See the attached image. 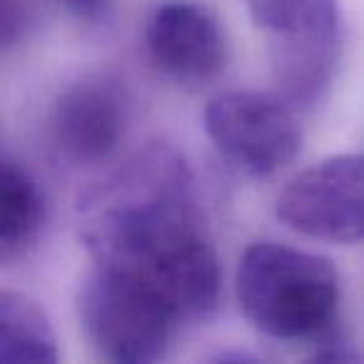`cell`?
I'll use <instances>...</instances> for the list:
<instances>
[{"mask_svg": "<svg viewBox=\"0 0 364 364\" xmlns=\"http://www.w3.org/2000/svg\"><path fill=\"white\" fill-rule=\"evenodd\" d=\"M282 95L228 90L205 107V130L215 150L250 177H269L297 160L302 125Z\"/></svg>", "mask_w": 364, "mask_h": 364, "instance_id": "5", "label": "cell"}, {"mask_svg": "<svg viewBox=\"0 0 364 364\" xmlns=\"http://www.w3.org/2000/svg\"><path fill=\"white\" fill-rule=\"evenodd\" d=\"M48 223V200L41 182L16 157L0 160V259H26L41 242Z\"/></svg>", "mask_w": 364, "mask_h": 364, "instance_id": "9", "label": "cell"}, {"mask_svg": "<svg viewBox=\"0 0 364 364\" xmlns=\"http://www.w3.org/2000/svg\"><path fill=\"white\" fill-rule=\"evenodd\" d=\"M38 21L36 0H0V43L3 50L18 48L33 31Z\"/></svg>", "mask_w": 364, "mask_h": 364, "instance_id": "11", "label": "cell"}, {"mask_svg": "<svg viewBox=\"0 0 364 364\" xmlns=\"http://www.w3.org/2000/svg\"><path fill=\"white\" fill-rule=\"evenodd\" d=\"M235 294L245 319L277 342L314 349L342 329V282L334 264L292 245H250L237 264Z\"/></svg>", "mask_w": 364, "mask_h": 364, "instance_id": "2", "label": "cell"}, {"mask_svg": "<svg viewBox=\"0 0 364 364\" xmlns=\"http://www.w3.org/2000/svg\"><path fill=\"white\" fill-rule=\"evenodd\" d=\"M92 262L147 277L185 324L208 322L223 297V267L180 150L147 142L107 162L75 200Z\"/></svg>", "mask_w": 364, "mask_h": 364, "instance_id": "1", "label": "cell"}, {"mask_svg": "<svg viewBox=\"0 0 364 364\" xmlns=\"http://www.w3.org/2000/svg\"><path fill=\"white\" fill-rule=\"evenodd\" d=\"M58 337L46 309L23 292L0 294V359L3 362H58Z\"/></svg>", "mask_w": 364, "mask_h": 364, "instance_id": "10", "label": "cell"}, {"mask_svg": "<svg viewBox=\"0 0 364 364\" xmlns=\"http://www.w3.org/2000/svg\"><path fill=\"white\" fill-rule=\"evenodd\" d=\"M130 127V97L117 77L85 75L55 97L48 137L63 162L105 167L117 157Z\"/></svg>", "mask_w": 364, "mask_h": 364, "instance_id": "7", "label": "cell"}, {"mask_svg": "<svg viewBox=\"0 0 364 364\" xmlns=\"http://www.w3.org/2000/svg\"><path fill=\"white\" fill-rule=\"evenodd\" d=\"M77 317L90 347L115 364L160 362L185 327L150 279L97 262L77 294Z\"/></svg>", "mask_w": 364, "mask_h": 364, "instance_id": "3", "label": "cell"}, {"mask_svg": "<svg viewBox=\"0 0 364 364\" xmlns=\"http://www.w3.org/2000/svg\"><path fill=\"white\" fill-rule=\"evenodd\" d=\"M152 65L185 87L210 85L228 65V38L220 21L195 0H162L145 23Z\"/></svg>", "mask_w": 364, "mask_h": 364, "instance_id": "8", "label": "cell"}, {"mask_svg": "<svg viewBox=\"0 0 364 364\" xmlns=\"http://www.w3.org/2000/svg\"><path fill=\"white\" fill-rule=\"evenodd\" d=\"M70 18L85 26H105L112 18L115 0H58Z\"/></svg>", "mask_w": 364, "mask_h": 364, "instance_id": "12", "label": "cell"}, {"mask_svg": "<svg viewBox=\"0 0 364 364\" xmlns=\"http://www.w3.org/2000/svg\"><path fill=\"white\" fill-rule=\"evenodd\" d=\"M252 23L267 36L277 92L297 110L319 107L342 60L337 0H245Z\"/></svg>", "mask_w": 364, "mask_h": 364, "instance_id": "4", "label": "cell"}, {"mask_svg": "<svg viewBox=\"0 0 364 364\" xmlns=\"http://www.w3.org/2000/svg\"><path fill=\"white\" fill-rule=\"evenodd\" d=\"M277 218L309 240H364V155H334L299 172L277 198Z\"/></svg>", "mask_w": 364, "mask_h": 364, "instance_id": "6", "label": "cell"}]
</instances>
